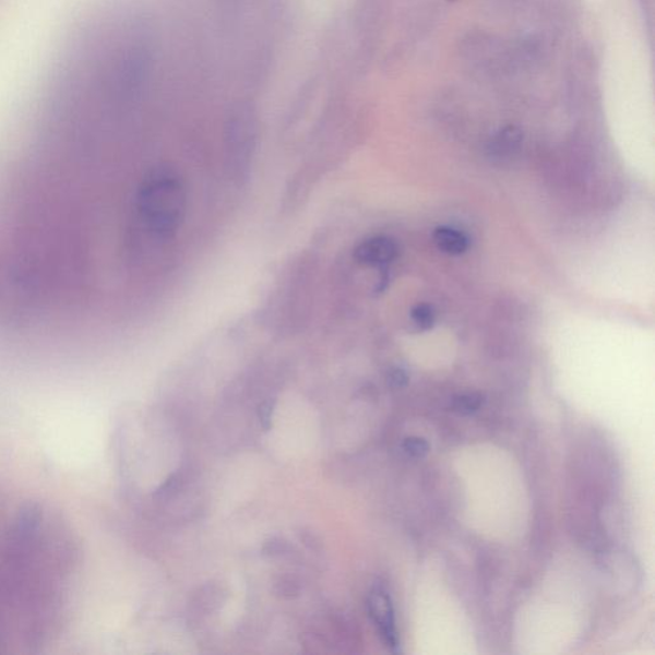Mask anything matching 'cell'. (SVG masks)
Here are the masks:
<instances>
[{"label": "cell", "mask_w": 655, "mask_h": 655, "mask_svg": "<svg viewBox=\"0 0 655 655\" xmlns=\"http://www.w3.org/2000/svg\"><path fill=\"white\" fill-rule=\"evenodd\" d=\"M481 404L483 397L478 393L460 394V396L453 400V408L463 415H471L478 412Z\"/></svg>", "instance_id": "7"}, {"label": "cell", "mask_w": 655, "mask_h": 655, "mask_svg": "<svg viewBox=\"0 0 655 655\" xmlns=\"http://www.w3.org/2000/svg\"><path fill=\"white\" fill-rule=\"evenodd\" d=\"M368 609L371 620L376 623L379 635L392 653H400V639L394 619V609L391 595L382 585H378L370 592Z\"/></svg>", "instance_id": "3"}, {"label": "cell", "mask_w": 655, "mask_h": 655, "mask_svg": "<svg viewBox=\"0 0 655 655\" xmlns=\"http://www.w3.org/2000/svg\"><path fill=\"white\" fill-rule=\"evenodd\" d=\"M81 549L53 505L0 487V654L41 653L69 622Z\"/></svg>", "instance_id": "1"}, {"label": "cell", "mask_w": 655, "mask_h": 655, "mask_svg": "<svg viewBox=\"0 0 655 655\" xmlns=\"http://www.w3.org/2000/svg\"><path fill=\"white\" fill-rule=\"evenodd\" d=\"M397 243L390 237L376 236L357 245L354 257L364 265L382 266L397 258Z\"/></svg>", "instance_id": "4"}, {"label": "cell", "mask_w": 655, "mask_h": 655, "mask_svg": "<svg viewBox=\"0 0 655 655\" xmlns=\"http://www.w3.org/2000/svg\"><path fill=\"white\" fill-rule=\"evenodd\" d=\"M412 317L416 325L421 327V330L427 331L430 330L434 324V311L427 303L416 305V307L412 311Z\"/></svg>", "instance_id": "8"}, {"label": "cell", "mask_w": 655, "mask_h": 655, "mask_svg": "<svg viewBox=\"0 0 655 655\" xmlns=\"http://www.w3.org/2000/svg\"><path fill=\"white\" fill-rule=\"evenodd\" d=\"M273 408H274V406L271 401L264 402V404L260 405V407H259V412H258L259 420H260V424H262V427L265 429L271 428Z\"/></svg>", "instance_id": "10"}, {"label": "cell", "mask_w": 655, "mask_h": 655, "mask_svg": "<svg viewBox=\"0 0 655 655\" xmlns=\"http://www.w3.org/2000/svg\"><path fill=\"white\" fill-rule=\"evenodd\" d=\"M389 381L394 386H404L407 383V376L405 371L396 369L391 371Z\"/></svg>", "instance_id": "11"}, {"label": "cell", "mask_w": 655, "mask_h": 655, "mask_svg": "<svg viewBox=\"0 0 655 655\" xmlns=\"http://www.w3.org/2000/svg\"><path fill=\"white\" fill-rule=\"evenodd\" d=\"M521 140H523V135H521V132L517 129H504L500 133H497L495 139L490 141L489 151L491 155L503 158V156H509L517 151Z\"/></svg>", "instance_id": "6"}, {"label": "cell", "mask_w": 655, "mask_h": 655, "mask_svg": "<svg viewBox=\"0 0 655 655\" xmlns=\"http://www.w3.org/2000/svg\"><path fill=\"white\" fill-rule=\"evenodd\" d=\"M188 196L184 184L175 169L158 167L141 182L136 211L148 233L168 238L177 234L184 221Z\"/></svg>", "instance_id": "2"}, {"label": "cell", "mask_w": 655, "mask_h": 655, "mask_svg": "<svg viewBox=\"0 0 655 655\" xmlns=\"http://www.w3.org/2000/svg\"><path fill=\"white\" fill-rule=\"evenodd\" d=\"M402 449H404L408 456L421 458L428 455L430 445L427 439L420 437H409L405 439L404 444H402Z\"/></svg>", "instance_id": "9"}, {"label": "cell", "mask_w": 655, "mask_h": 655, "mask_svg": "<svg viewBox=\"0 0 655 655\" xmlns=\"http://www.w3.org/2000/svg\"><path fill=\"white\" fill-rule=\"evenodd\" d=\"M437 248L445 254L461 255L468 248L467 237L457 229L451 227H439L433 235Z\"/></svg>", "instance_id": "5"}]
</instances>
